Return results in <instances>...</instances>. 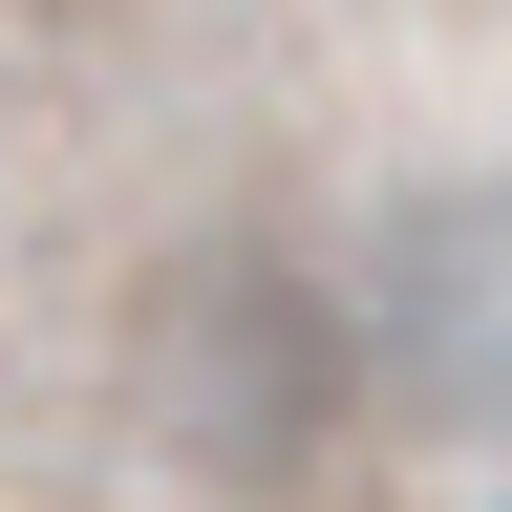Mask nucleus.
Returning <instances> with one entry per match:
<instances>
[{
  "mask_svg": "<svg viewBox=\"0 0 512 512\" xmlns=\"http://www.w3.org/2000/svg\"><path fill=\"white\" fill-rule=\"evenodd\" d=\"M384 384H406L427 427L512 448V192H470V214H427L384 256Z\"/></svg>",
  "mask_w": 512,
  "mask_h": 512,
  "instance_id": "nucleus-1",
  "label": "nucleus"
}]
</instances>
